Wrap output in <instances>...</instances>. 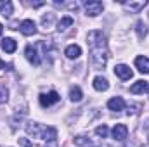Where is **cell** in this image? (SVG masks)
<instances>
[{"label":"cell","instance_id":"6da1fadb","mask_svg":"<svg viewBox=\"0 0 149 147\" xmlns=\"http://www.w3.org/2000/svg\"><path fill=\"white\" fill-rule=\"evenodd\" d=\"M87 43L90 47V59H92V66L94 69L101 71L106 68L108 64V59H109V50H108V42H106V37L102 35V31H90L87 35Z\"/></svg>","mask_w":149,"mask_h":147},{"label":"cell","instance_id":"7a4b0ae2","mask_svg":"<svg viewBox=\"0 0 149 147\" xmlns=\"http://www.w3.org/2000/svg\"><path fill=\"white\" fill-rule=\"evenodd\" d=\"M102 9H104V5H102V2H99V0H88V2H85V12H87V16H90V17L99 16V14L102 12Z\"/></svg>","mask_w":149,"mask_h":147},{"label":"cell","instance_id":"3957f363","mask_svg":"<svg viewBox=\"0 0 149 147\" xmlns=\"http://www.w3.org/2000/svg\"><path fill=\"white\" fill-rule=\"evenodd\" d=\"M40 104H42V107H50L52 104H56V102H59V94L56 92V90H50V92H47V94H40Z\"/></svg>","mask_w":149,"mask_h":147},{"label":"cell","instance_id":"277c9868","mask_svg":"<svg viewBox=\"0 0 149 147\" xmlns=\"http://www.w3.org/2000/svg\"><path fill=\"white\" fill-rule=\"evenodd\" d=\"M42 140L49 147H56V140H57V132L54 126H45L43 133H42Z\"/></svg>","mask_w":149,"mask_h":147},{"label":"cell","instance_id":"5b68a950","mask_svg":"<svg viewBox=\"0 0 149 147\" xmlns=\"http://www.w3.org/2000/svg\"><path fill=\"white\" fill-rule=\"evenodd\" d=\"M24 55H26V59L33 64V66H40V57H38V52H37V47L35 45H26V49H24Z\"/></svg>","mask_w":149,"mask_h":147},{"label":"cell","instance_id":"8992f818","mask_svg":"<svg viewBox=\"0 0 149 147\" xmlns=\"http://www.w3.org/2000/svg\"><path fill=\"white\" fill-rule=\"evenodd\" d=\"M19 30H21V33H23L24 37H31V35L37 33V24H35L31 19H24V21L19 24Z\"/></svg>","mask_w":149,"mask_h":147},{"label":"cell","instance_id":"52a82bcc","mask_svg":"<svg viewBox=\"0 0 149 147\" xmlns=\"http://www.w3.org/2000/svg\"><path fill=\"white\" fill-rule=\"evenodd\" d=\"M127 135H128V128H127V125H114V128H113V139L114 140H118V142H123L125 139H127Z\"/></svg>","mask_w":149,"mask_h":147},{"label":"cell","instance_id":"ba28073f","mask_svg":"<svg viewBox=\"0 0 149 147\" xmlns=\"http://www.w3.org/2000/svg\"><path fill=\"white\" fill-rule=\"evenodd\" d=\"M114 74L120 78V80H130L132 78V69L127 66V64H116L114 66Z\"/></svg>","mask_w":149,"mask_h":147},{"label":"cell","instance_id":"9c48e42d","mask_svg":"<svg viewBox=\"0 0 149 147\" xmlns=\"http://www.w3.org/2000/svg\"><path fill=\"white\" fill-rule=\"evenodd\" d=\"M43 130H45V126H40L38 123H33V121L26 125V132H28V135H31L33 139H42Z\"/></svg>","mask_w":149,"mask_h":147},{"label":"cell","instance_id":"30bf717a","mask_svg":"<svg viewBox=\"0 0 149 147\" xmlns=\"http://www.w3.org/2000/svg\"><path fill=\"white\" fill-rule=\"evenodd\" d=\"M121 5H123L125 10H128V12H139V10H142V9L146 7V2H142V0H141V2H132V0H130V2H123V0H121Z\"/></svg>","mask_w":149,"mask_h":147},{"label":"cell","instance_id":"8fae6325","mask_svg":"<svg viewBox=\"0 0 149 147\" xmlns=\"http://www.w3.org/2000/svg\"><path fill=\"white\" fill-rule=\"evenodd\" d=\"M92 85H94V88H95L97 92H106V90L109 88V81H108L104 76H95L94 81H92Z\"/></svg>","mask_w":149,"mask_h":147},{"label":"cell","instance_id":"7c38bea8","mask_svg":"<svg viewBox=\"0 0 149 147\" xmlns=\"http://www.w3.org/2000/svg\"><path fill=\"white\" fill-rule=\"evenodd\" d=\"M108 107L114 112H120V111L125 109V101L121 99V97H113L108 101Z\"/></svg>","mask_w":149,"mask_h":147},{"label":"cell","instance_id":"4fadbf2b","mask_svg":"<svg viewBox=\"0 0 149 147\" xmlns=\"http://www.w3.org/2000/svg\"><path fill=\"white\" fill-rule=\"evenodd\" d=\"M148 88H149L148 81H144V80H139V81H135V83L130 87V94H135V95H139V94H144Z\"/></svg>","mask_w":149,"mask_h":147},{"label":"cell","instance_id":"5bb4252c","mask_svg":"<svg viewBox=\"0 0 149 147\" xmlns=\"http://www.w3.org/2000/svg\"><path fill=\"white\" fill-rule=\"evenodd\" d=\"M64 55L68 59H78L81 55V47L80 45H68L66 50H64Z\"/></svg>","mask_w":149,"mask_h":147},{"label":"cell","instance_id":"9a60e30c","mask_svg":"<svg viewBox=\"0 0 149 147\" xmlns=\"http://www.w3.org/2000/svg\"><path fill=\"white\" fill-rule=\"evenodd\" d=\"M135 66H137V69H139L141 73H144V74L149 73V59L148 57H144V55L135 57Z\"/></svg>","mask_w":149,"mask_h":147},{"label":"cell","instance_id":"2e32d148","mask_svg":"<svg viewBox=\"0 0 149 147\" xmlns=\"http://www.w3.org/2000/svg\"><path fill=\"white\" fill-rule=\"evenodd\" d=\"M0 45H2V50H5L7 54H12V52H16V49H17V43H16L14 38H3Z\"/></svg>","mask_w":149,"mask_h":147},{"label":"cell","instance_id":"e0dca14e","mask_svg":"<svg viewBox=\"0 0 149 147\" xmlns=\"http://www.w3.org/2000/svg\"><path fill=\"white\" fill-rule=\"evenodd\" d=\"M73 17L71 16H64V17H61V21L57 23V31H66L70 26H73Z\"/></svg>","mask_w":149,"mask_h":147},{"label":"cell","instance_id":"ac0fdd59","mask_svg":"<svg viewBox=\"0 0 149 147\" xmlns=\"http://www.w3.org/2000/svg\"><path fill=\"white\" fill-rule=\"evenodd\" d=\"M70 99L73 102H80L83 99V94H81V88L80 87H71L70 88Z\"/></svg>","mask_w":149,"mask_h":147},{"label":"cell","instance_id":"d6986e66","mask_svg":"<svg viewBox=\"0 0 149 147\" xmlns=\"http://www.w3.org/2000/svg\"><path fill=\"white\" fill-rule=\"evenodd\" d=\"M0 14L3 17H9L12 14V3L10 2H0Z\"/></svg>","mask_w":149,"mask_h":147},{"label":"cell","instance_id":"ffe728a7","mask_svg":"<svg viewBox=\"0 0 149 147\" xmlns=\"http://www.w3.org/2000/svg\"><path fill=\"white\" fill-rule=\"evenodd\" d=\"M135 31H137L139 38H144L146 35H148V26H146V23H144V21H137V24H135Z\"/></svg>","mask_w":149,"mask_h":147},{"label":"cell","instance_id":"44dd1931","mask_svg":"<svg viewBox=\"0 0 149 147\" xmlns=\"http://www.w3.org/2000/svg\"><path fill=\"white\" fill-rule=\"evenodd\" d=\"M74 144H76V146H80V147H92V146H94V144L85 137V135H78V137L74 139Z\"/></svg>","mask_w":149,"mask_h":147},{"label":"cell","instance_id":"7402d4cb","mask_svg":"<svg viewBox=\"0 0 149 147\" xmlns=\"http://www.w3.org/2000/svg\"><path fill=\"white\" fill-rule=\"evenodd\" d=\"M108 133H109L108 125H101V126H97V128H95V135H97V137H101V139H106V137H108Z\"/></svg>","mask_w":149,"mask_h":147},{"label":"cell","instance_id":"603a6c76","mask_svg":"<svg viewBox=\"0 0 149 147\" xmlns=\"http://www.w3.org/2000/svg\"><path fill=\"white\" fill-rule=\"evenodd\" d=\"M54 19H56V16L54 14H49V16H43L42 17V26H45V28H49L52 23H54Z\"/></svg>","mask_w":149,"mask_h":147},{"label":"cell","instance_id":"cb8c5ba5","mask_svg":"<svg viewBox=\"0 0 149 147\" xmlns=\"http://www.w3.org/2000/svg\"><path fill=\"white\" fill-rule=\"evenodd\" d=\"M7 99H9V90L5 87H0V104L7 102Z\"/></svg>","mask_w":149,"mask_h":147},{"label":"cell","instance_id":"d4e9b609","mask_svg":"<svg viewBox=\"0 0 149 147\" xmlns=\"http://www.w3.org/2000/svg\"><path fill=\"white\" fill-rule=\"evenodd\" d=\"M141 107H142L141 104H132V106L128 104V111H127V112H128V114H137V111L135 109H141Z\"/></svg>","mask_w":149,"mask_h":147},{"label":"cell","instance_id":"484cf974","mask_svg":"<svg viewBox=\"0 0 149 147\" xmlns=\"http://www.w3.org/2000/svg\"><path fill=\"white\" fill-rule=\"evenodd\" d=\"M17 142H19L21 147H33V144H31L28 139H17Z\"/></svg>","mask_w":149,"mask_h":147},{"label":"cell","instance_id":"4316f807","mask_svg":"<svg viewBox=\"0 0 149 147\" xmlns=\"http://www.w3.org/2000/svg\"><path fill=\"white\" fill-rule=\"evenodd\" d=\"M66 7L71 9V10H76V9H78V3H76V2H74V3H66Z\"/></svg>","mask_w":149,"mask_h":147},{"label":"cell","instance_id":"83f0119b","mask_svg":"<svg viewBox=\"0 0 149 147\" xmlns=\"http://www.w3.org/2000/svg\"><path fill=\"white\" fill-rule=\"evenodd\" d=\"M31 5H33V7H42V5H43V2H37V3H31Z\"/></svg>","mask_w":149,"mask_h":147},{"label":"cell","instance_id":"f1b7e54d","mask_svg":"<svg viewBox=\"0 0 149 147\" xmlns=\"http://www.w3.org/2000/svg\"><path fill=\"white\" fill-rule=\"evenodd\" d=\"M5 68H7V66H5V62H2V61H0V69H5Z\"/></svg>","mask_w":149,"mask_h":147},{"label":"cell","instance_id":"f546056e","mask_svg":"<svg viewBox=\"0 0 149 147\" xmlns=\"http://www.w3.org/2000/svg\"><path fill=\"white\" fill-rule=\"evenodd\" d=\"M2 31H3V26H2V23H0V35H2Z\"/></svg>","mask_w":149,"mask_h":147},{"label":"cell","instance_id":"4dcf8cb0","mask_svg":"<svg viewBox=\"0 0 149 147\" xmlns=\"http://www.w3.org/2000/svg\"><path fill=\"white\" fill-rule=\"evenodd\" d=\"M92 147H108V146H92Z\"/></svg>","mask_w":149,"mask_h":147},{"label":"cell","instance_id":"1f68e13d","mask_svg":"<svg viewBox=\"0 0 149 147\" xmlns=\"http://www.w3.org/2000/svg\"><path fill=\"white\" fill-rule=\"evenodd\" d=\"M148 140H149V135H148Z\"/></svg>","mask_w":149,"mask_h":147},{"label":"cell","instance_id":"d6a6232c","mask_svg":"<svg viewBox=\"0 0 149 147\" xmlns=\"http://www.w3.org/2000/svg\"><path fill=\"white\" fill-rule=\"evenodd\" d=\"M144 147H149V146H144Z\"/></svg>","mask_w":149,"mask_h":147},{"label":"cell","instance_id":"836d02e7","mask_svg":"<svg viewBox=\"0 0 149 147\" xmlns=\"http://www.w3.org/2000/svg\"><path fill=\"white\" fill-rule=\"evenodd\" d=\"M148 90H149V88H148Z\"/></svg>","mask_w":149,"mask_h":147}]
</instances>
